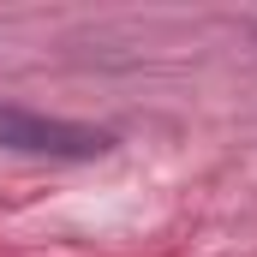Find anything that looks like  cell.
Listing matches in <instances>:
<instances>
[{
    "mask_svg": "<svg viewBox=\"0 0 257 257\" xmlns=\"http://www.w3.org/2000/svg\"><path fill=\"white\" fill-rule=\"evenodd\" d=\"M0 150L18 156H54V162H96L114 150V132L78 126V120H48L36 108H12L0 102Z\"/></svg>",
    "mask_w": 257,
    "mask_h": 257,
    "instance_id": "obj_1",
    "label": "cell"
}]
</instances>
